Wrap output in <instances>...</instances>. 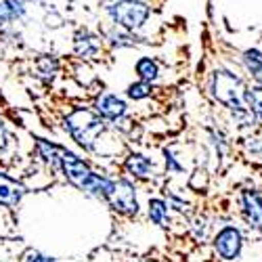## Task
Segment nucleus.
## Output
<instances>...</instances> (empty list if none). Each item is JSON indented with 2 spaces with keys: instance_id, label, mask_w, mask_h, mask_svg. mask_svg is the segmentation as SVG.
<instances>
[{
  "instance_id": "obj_11",
  "label": "nucleus",
  "mask_w": 262,
  "mask_h": 262,
  "mask_svg": "<svg viewBox=\"0 0 262 262\" xmlns=\"http://www.w3.org/2000/svg\"><path fill=\"white\" fill-rule=\"evenodd\" d=\"M91 107L95 112L109 124L114 126L116 122H120L122 118L130 116V103L126 101L124 95H118L114 91H99L93 101H91Z\"/></svg>"
},
{
  "instance_id": "obj_4",
  "label": "nucleus",
  "mask_w": 262,
  "mask_h": 262,
  "mask_svg": "<svg viewBox=\"0 0 262 262\" xmlns=\"http://www.w3.org/2000/svg\"><path fill=\"white\" fill-rule=\"evenodd\" d=\"M101 9L109 24L130 32H145L154 19V7L149 0H109Z\"/></svg>"
},
{
  "instance_id": "obj_17",
  "label": "nucleus",
  "mask_w": 262,
  "mask_h": 262,
  "mask_svg": "<svg viewBox=\"0 0 262 262\" xmlns=\"http://www.w3.org/2000/svg\"><path fill=\"white\" fill-rule=\"evenodd\" d=\"M237 143H239V149H242V154L248 162L262 166V124H256L252 130L239 135Z\"/></svg>"
},
{
  "instance_id": "obj_32",
  "label": "nucleus",
  "mask_w": 262,
  "mask_h": 262,
  "mask_svg": "<svg viewBox=\"0 0 262 262\" xmlns=\"http://www.w3.org/2000/svg\"><path fill=\"white\" fill-rule=\"evenodd\" d=\"M0 262H17V260H11V258H0Z\"/></svg>"
},
{
  "instance_id": "obj_6",
  "label": "nucleus",
  "mask_w": 262,
  "mask_h": 262,
  "mask_svg": "<svg viewBox=\"0 0 262 262\" xmlns=\"http://www.w3.org/2000/svg\"><path fill=\"white\" fill-rule=\"evenodd\" d=\"M114 214L122 216V218H139L141 216V200H139V183H135L133 179L124 177H116V185H114V191L109 195V200L105 204Z\"/></svg>"
},
{
  "instance_id": "obj_1",
  "label": "nucleus",
  "mask_w": 262,
  "mask_h": 262,
  "mask_svg": "<svg viewBox=\"0 0 262 262\" xmlns=\"http://www.w3.org/2000/svg\"><path fill=\"white\" fill-rule=\"evenodd\" d=\"M61 128L68 139L86 156L105 158V147L118 139V133L95 112L91 105H72L61 118Z\"/></svg>"
},
{
  "instance_id": "obj_25",
  "label": "nucleus",
  "mask_w": 262,
  "mask_h": 262,
  "mask_svg": "<svg viewBox=\"0 0 262 262\" xmlns=\"http://www.w3.org/2000/svg\"><path fill=\"white\" fill-rule=\"evenodd\" d=\"M70 24V19L65 17L63 11H59L57 7H45V15H42V28L47 32H59Z\"/></svg>"
},
{
  "instance_id": "obj_10",
  "label": "nucleus",
  "mask_w": 262,
  "mask_h": 262,
  "mask_svg": "<svg viewBox=\"0 0 262 262\" xmlns=\"http://www.w3.org/2000/svg\"><path fill=\"white\" fill-rule=\"evenodd\" d=\"M103 40H105V47L107 51H133V49H143V47H151L154 40L149 36H145L143 32H130L124 28H118L114 24H109L105 28H99Z\"/></svg>"
},
{
  "instance_id": "obj_21",
  "label": "nucleus",
  "mask_w": 262,
  "mask_h": 262,
  "mask_svg": "<svg viewBox=\"0 0 262 262\" xmlns=\"http://www.w3.org/2000/svg\"><path fill=\"white\" fill-rule=\"evenodd\" d=\"M162 198L168 202L172 214H181V216L191 218V214H193V204H191V200L187 198V193H181L179 189H174L172 185L164 183V185H162Z\"/></svg>"
},
{
  "instance_id": "obj_23",
  "label": "nucleus",
  "mask_w": 262,
  "mask_h": 262,
  "mask_svg": "<svg viewBox=\"0 0 262 262\" xmlns=\"http://www.w3.org/2000/svg\"><path fill=\"white\" fill-rule=\"evenodd\" d=\"M162 164H164V174L166 177H185L189 172L187 164L181 160L179 151L174 145H166L162 147Z\"/></svg>"
},
{
  "instance_id": "obj_18",
  "label": "nucleus",
  "mask_w": 262,
  "mask_h": 262,
  "mask_svg": "<svg viewBox=\"0 0 262 262\" xmlns=\"http://www.w3.org/2000/svg\"><path fill=\"white\" fill-rule=\"evenodd\" d=\"M30 21V5L26 0H0V28Z\"/></svg>"
},
{
  "instance_id": "obj_20",
  "label": "nucleus",
  "mask_w": 262,
  "mask_h": 262,
  "mask_svg": "<svg viewBox=\"0 0 262 262\" xmlns=\"http://www.w3.org/2000/svg\"><path fill=\"white\" fill-rule=\"evenodd\" d=\"M135 76L139 80L151 82V84H160L164 78V65L158 57L151 55H143L135 61Z\"/></svg>"
},
{
  "instance_id": "obj_15",
  "label": "nucleus",
  "mask_w": 262,
  "mask_h": 262,
  "mask_svg": "<svg viewBox=\"0 0 262 262\" xmlns=\"http://www.w3.org/2000/svg\"><path fill=\"white\" fill-rule=\"evenodd\" d=\"M63 70V61L57 53H38L34 59V78L45 86V89H51V86L57 82V78L61 76Z\"/></svg>"
},
{
  "instance_id": "obj_29",
  "label": "nucleus",
  "mask_w": 262,
  "mask_h": 262,
  "mask_svg": "<svg viewBox=\"0 0 262 262\" xmlns=\"http://www.w3.org/2000/svg\"><path fill=\"white\" fill-rule=\"evenodd\" d=\"M17 262H57V258L47 254V252H42V250L30 248V250H26L24 254L17 258Z\"/></svg>"
},
{
  "instance_id": "obj_5",
  "label": "nucleus",
  "mask_w": 262,
  "mask_h": 262,
  "mask_svg": "<svg viewBox=\"0 0 262 262\" xmlns=\"http://www.w3.org/2000/svg\"><path fill=\"white\" fill-rule=\"evenodd\" d=\"M246 242H248L246 231L237 223L227 221L225 225H221L214 231V235L210 239V246H212L214 256L221 262H237L244 256Z\"/></svg>"
},
{
  "instance_id": "obj_19",
  "label": "nucleus",
  "mask_w": 262,
  "mask_h": 262,
  "mask_svg": "<svg viewBox=\"0 0 262 262\" xmlns=\"http://www.w3.org/2000/svg\"><path fill=\"white\" fill-rule=\"evenodd\" d=\"M147 221L158 227L160 231H170L172 227V210L168 206V202L162 195H154V198L147 200Z\"/></svg>"
},
{
  "instance_id": "obj_8",
  "label": "nucleus",
  "mask_w": 262,
  "mask_h": 262,
  "mask_svg": "<svg viewBox=\"0 0 262 262\" xmlns=\"http://www.w3.org/2000/svg\"><path fill=\"white\" fill-rule=\"evenodd\" d=\"M105 40L99 30L89 26H78L72 34V53L82 63H95L105 53Z\"/></svg>"
},
{
  "instance_id": "obj_12",
  "label": "nucleus",
  "mask_w": 262,
  "mask_h": 262,
  "mask_svg": "<svg viewBox=\"0 0 262 262\" xmlns=\"http://www.w3.org/2000/svg\"><path fill=\"white\" fill-rule=\"evenodd\" d=\"M30 187L24 179H17L5 168H0V208L9 212H17L19 206L28 198Z\"/></svg>"
},
{
  "instance_id": "obj_3",
  "label": "nucleus",
  "mask_w": 262,
  "mask_h": 262,
  "mask_svg": "<svg viewBox=\"0 0 262 262\" xmlns=\"http://www.w3.org/2000/svg\"><path fill=\"white\" fill-rule=\"evenodd\" d=\"M248 76L242 72V68L235 63V68L229 63H214L206 74V95L208 99L223 107L225 112L248 107L244 101V91L248 86Z\"/></svg>"
},
{
  "instance_id": "obj_9",
  "label": "nucleus",
  "mask_w": 262,
  "mask_h": 262,
  "mask_svg": "<svg viewBox=\"0 0 262 262\" xmlns=\"http://www.w3.org/2000/svg\"><path fill=\"white\" fill-rule=\"evenodd\" d=\"M237 212L242 223L252 233H262V191L256 187H244L237 193Z\"/></svg>"
},
{
  "instance_id": "obj_31",
  "label": "nucleus",
  "mask_w": 262,
  "mask_h": 262,
  "mask_svg": "<svg viewBox=\"0 0 262 262\" xmlns=\"http://www.w3.org/2000/svg\"><path fill=\"white\" fill-rule=\"evenodd\" d=\"M26 3H28L30 7H34V5H36V7H49L51 3H55V0H26Z\"/></svg>"
},
{
  "instance_id": "obj_28",
  "label": "nucleus",
  "mask_w": 262,
  "mask_h": 262,
  "mask_svg": "<svg viewBox=\"0 0 262 262\" xmlns=\"http://www.w3.org/2000/svg\"><path fill=\"white\" fill-rule=\"evenodd\" d=\"M15 137L11 135V130L5 126V122L0 120V162H7L15 154Z\"/></svg>"
},
{
  "instance_id": "obj_26",
  "label": "nucleus",
  "mask_w": 262,
  "mask_h": 262,
  "mask_svg": "<svg viewBox=\"0 0 262 262\" xmlns=\"http://www.w3.org/2000/svg\"><path fill=\"white\" fill-rule=\"evenodd\" d=\"M244 101L250 107V112L254 114V118L258 120V124H262V89L252 82H248L246 91H244Z\"/></svg>"
},
{
  "instance_id": "obj_27",
  "label": "nucleus",
  "mask_w": 262,
  "mask_h": 262,
  "mask_svg": "<svg viewBox=\"0 0 262 262\" xmlns=\"http://www.w3.org/2000/svg\"><path fill=\"white\" fill-rule=\"evenodd\" d=\"M26 45L24 32L17 26H5L0 28V49H21Z\"/></svg>"
},
{
  "instance_id": "obj_30",
  "label": "nucleus",
  "mask_w": 262,
  "mask_h": 262,
  "mask_svg": "<svg viewBox=\"0 0 262 262\" xmlns=\"http://www.w3.org/2000/svg\"><path fill=\"white\" fill-rule=\"evenodd\" d=\"M15 225V218H13V212L0 208V237H7L9 235V229Z\"/></svg>"
},
{
  "instance_id": "obj_24",
  "label": "nucleus",
  "mask_w": 262,
  "mask_h": 262,
  "mask_svg": "<svg viewBox=\"0 0 262 262\" xmlns=\"http://www.w3.org/2000/svg\"><path fill=\"white\" fill-rule=\"evenodd\" d=\"M156 84H151V82H145V80H135V82H130L126 89H124V97L128 103H143V101H149V99H154L156 97Z\"/></svg>"
},
{
  "instance_id": "obj_16",
  "label": "nucleus",
  "mask_w": 262,
  "mask_h": 262,
  "mask_svg": "<svg viewBox=\"0 0 262 262\" xmlns=\"http://www.w3.org/2000/svg\"><path fill=\"white\" fill-rule=\"evenodd\" d=\"M242 72L248 76V80L256 86L262 89V49L260 47H250V49H244L242 53L237 55V61H235Z\"/></svg>"
},
{
  "instance_id": "obj_2",
  "label": "nucleus",
  "mask_w": 262,
  "mask_h": 262,
  "mask_svg": "<svg viewBox=\"0 0 262 262\" xmlns=\"http://www.w3.org/2000/svg\"><path fill=\"white\" fill-rule=\"evenodd\" d=\"M59 177L70 187L82 191L84 195H89V198L101 204H107L116 185V177H112L109 172L97 170L91 160H86L84 156L76 154L74 149H68V147H63V154H61Z\"/></svg>"
},
{
  "instance_id": "obj_13",
  "label": "nucleus",
  "mask_w": 262,
  "mask_h": 262,
  "mask_svg": "<svg viewBox=\"0 0 262 262\" xmlns=\"http://www.w3.org/2000/svg\"><path fill=\"white\" fill-rule=\"evenodd\" d=\"M206 139H208V149L212 154V160L216 162V168L223 170L233 154V141L229 133L221 124L212 122V124H206Z\"/></svg>"
},
{
  "instance_id": "obj_14",
  "label": "nucleus",
  "mask_w": 262,
  "mask_h": 262,
  "mask_svg": "<svg viewBox=\"0 0 262 262\" xmlns=\"http://www.w3.org/2000/svg\"><path fill=\"white\" fill-rule=\"evenodd\" d=\"M61 154H63V145H59L57 141L34 137V160L45 166L53 177L61 174Z\"/></svg>"
},
{
  "instance_id": "obj_7",
  "label": "nucleus",
  "mask_w": 262,
  "mask_h": 262,
  "mask_svg": "<svg viewBox=\"0 0 262 262\" xmlns=\"http://www.w3.org/2000/svg\"><path fill=\"white\" fill-rule=\"evenodd\" d=\"M120 172L124 177L133 179L135 183H143V185L158 183L162 177L158 162L151 156L143 154V151H135V149H130L124 154V160L120 164Z\"/></svg>"
},
{
  "instance_id": "obj_22",
  "label": "nucleus",
  "mask_w": 262,
  "mask_h": 262,
  "mask_svg": "<svg viewBox=\"0 0 262 262\" xmlns=\"http://www.w3.org/2000/svg\"><path fill=\"white\" fill-rule=\"evenodd\" d=\"M214 231V221L208 214H195L189 218V233L198 244H208Z\"/></svg>"
}]
</instances>
